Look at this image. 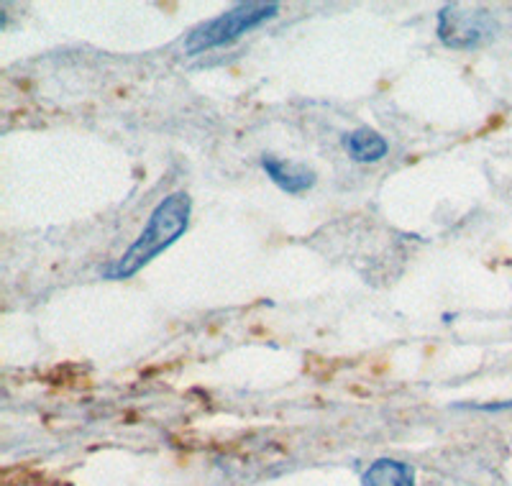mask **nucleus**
I'll list each match as a JSON object with an SVG mask.
<instances>
[{
  "label": "nucleus",
  "mask_w": 512,
  "mask_h": 486,
  "mask_svg": "<svg viewBox=\"0 0 512 486\" xmlns=\"http://www.w3.org/2000/svg\"><path fill=\"white\" fill-rule=\"evenodd\" d=\"M344 149L354 162L377 164L390 154V141L384 139L382 134H377L374 128L361 126L344 136Z\"/></svg>",
  "instance_id": "obj_5"
},
{
  "label": "nucleus",
  "mask_w": 512,
  "mask_h": 486,
  "mask_svg": "<svg viewBox=\"0 0 512 486\" xmlns=\"http://www.w3.org/2000/svg\"><path fill=\"white\" fill-rule=\"evenodd\" d=\"M277 13H280V3H274V0H246V3L228 8L221 16L200 24L198 29H192L185 41V52L195 57V54L210 52V49L231 47L233 41H239L241 36L251 34L254 29L277 18Z\"/></svg>",
  "instance_id": "obj_2"
},
{
  "label": "nucleus",
  "mask_w": 512,
  "mask_h": 486,
  "mask_svg": "<svg viewBox=\"0 0 512 486\" xmlns=\"http://www.w3.org/2000/svg\"><path fill=\"white\" fill-rule=\"evenodd\" d=\"M262 169L269 180L287 195H303V192L313 190L315 182H318V174L305 164L285 162V159L269 157V154L262 157Z\"/></svg>",
  "instance_id": "obj_4"
},
{
  "label": "nucleus",
  "mask_w": 512,
  "mask_h": 486,
  "mask_svg": "<svg viewBox=\"0 0 512 486\" xmlns=\"http://www.w3.org/2000/svg\"><path fill=\"white\" fill-rule=\"evenodd\" d=\"M497 18L484 8H469L461 3H451L438 11L436 18V34L443 47L469 52L495 39L497 34Z\"/></svg>",
  "instance_id": "obj_3"
},
{
  "label": "nucleus",
  "mask_w": 512,
  "mask_h": 486,
  "mask_svg": "<svg viewBox=\"0 0 512 486\" xmlns=\"http://www.w3.org/2000/svg\"><path fill=\"white\" fill-rule=\"evenodd\" d=\"M364 486H415V469L397 458H377L361 476Z\"/></svg>",
  "instance_id": "obj_6"
},
{
  "label": "nucleus",
  "mask_w": 512,
  "mask_h": 486,
  "mask_svg": "<svg viewBox=\"0 0 512 486\" xmlns=\"http://www.w3.org/2000/svg\"><path fill=\"white\" fill-rule=\"evenodd\" d=\"M477 410L484 412H497V410H512V402H502V405H479Z\"/></svg>",
  "instance_id": "obj_7"
},
{
  "label": "nucleus",
  "mask_w": 512,
  "mask_h": 486,
  "mask_svg": "<svg viewBox=\"0 0 512 486\" xmlns=\"http://www.w3.org/2000/svg\"><path fill=\"white\" fill-rule=\"evenodd\" d=\"M192 215V197L185 190H177L167 195L157 208L149 215L144 231L139 233L131 246L123 251L121 259H116L111 267L105 269L108 279H128L139 274L146 264H152L159 254L180 241L185 231L190 228Z\"/></svg>",
  "instance_id": "obj_1"
}]
</instances>
